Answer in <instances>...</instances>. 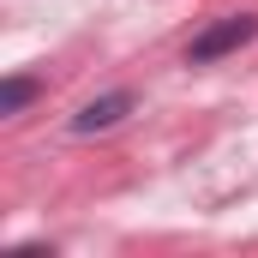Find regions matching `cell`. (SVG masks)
Masks as SVG:
<instances>
[{"mask_svg":"<svg viewBox=\"0 0 258 258\" xmlns=\"http://www.w3.org/2000/svg\"><path fill=\"white\" fill-rule=\"evenodd\" d=\"M252 36H258V12H228V18L204 24L186 42V66H216V60H228V54H240Z\"/></svg>","mask_w":258,"mask_h":258,"instance_id":"6da1fadb","label":"cell"},{"mask_svg":"<svg viewBox=\"0 0 258 258\" xmlns=\"http://www.w3.org/2000/svg\"><path fill=\"white\" fill-rule=\"evenodd\" d=\"M132 108H138V96L132 90H108V96H90L78 114H72V138H96V132H108V126H120Z\"/></svg>","mask_w":258,"mask_h":258,"instance_id":"7a4b0ae2","label":"cell"},{"mask_svg":"<svg viewBox=\"0 0 258 258\" xmlns=\"http://www.w3.org/2000/svg\"><path fill=\"white\" fill-rule=\"evenodd\" d=\"M36 96H42V78H30V72H12V78L0 84V114L12 120V114H24Z\"/></svg>","mask_w":258,"mask_h":258,"instance_id":"3957f363","label":"cell"}]
</instances>
